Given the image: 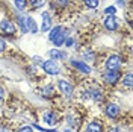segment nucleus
Instances as JSON below:
<instances>
[{
  "mask_svg": "<svg viewBox=\"0 0 133 132\" xmlns=\"http://www.w3.org/2000/svg\"><path fill=\"white\" fill-rule=\"evenodd\" d=\"M42 70L47 74H51V76H56V74H59V71H61V68H59V65L56 64V61H53V59L44 61V62H42Z\"/></svg>",
  "mask_w": 133,
  "mask_h": 132,
  "instance_id": "nucleus-1",
  "label": "nucleus"
},
{
  "mask_svg": "<svg viewBox=\"0 0 133 132\" xmlns=\"http://www.w3.org/2000/svg\"><path fill=\"white\" fill-rule=\"evenodd\" d=\"M119 73L116 71V70H108L106 73L103 74V79H104V82L108 83V85H115L118 81H119Z\"/></svg>",
  "mask_w": 133,
  "mask_h": 132,
  "instance_id": "nucleus-2",
  "label": "nucleus"
},
{
  "mask_svg": "<svg viewBox=\"0 0 133 132\" xmlns=\"http://www.w3.org/2000/svg\"><path fill=\"white\" fill-rule=\"evenodd\" d=\"M0 31L5 35H15V25L11 23L9 20H2L0 21Z\"/></svg>",
  "mask_w": 133,
  "mask_h": 132,
  "instance_id": "nucleus-3",
  "label": "nucleus"
},
{
  "mask_svg": "<svg viewBox=\"0 0 133 132\" xmlns=\"http://www.w3.org/2000/svg\"><path fill=\"white\" fill-rule=\"evenodd\" d=\"M119 65H121V58L118 55H110L106 59V68L108 70H118Z\"/></svg>",
  "mask_w": 133,
  "mask_h": 132,
  "instance_id": "nucleus-4",
  "label": "nucleus"
},
{
  "mask_svg": "<svg viewBox=\"0 0 133 132\" xmlns=\"http://www.w3.org/2000/svg\"><path fill=\"white\" fill-rule=\"evenodd\" d=\"M58 85H59V90L62 91L66 97H71V96H73V91L74 90H73V85H71L70 82H66V81H64V79H61V81L58 82Z\"/></svg>",
  "mask_w": 133,
  "mask_h": 132,
  "instance_id": "nucleus-5",
  "label": "nucleus"
},
{
  "mask_svg": "<svg viewBox=\"0 0 133 132\" xmlns=\"http://www.w3.org/2000/svg\"><path fill=\"white\" fill-rule=\"evenodd\" d=\"M119 106L116 105V103H109L108 106H106V114H108L109 118H116V117L119 116Z\"/></svg>",
  "mask_w": 133,
  "mask_h": 132,
  "instance_id": "nucleus-6",
  "label": "nucleus"
},
{
  "mask_svg": "<svg viewBox=\"0 0 133 132\" xmlns=\"http://www.w3.org/2000/svg\"><path fill=\"white\" fill-rule=\"evenodd\" d=\"M104 27L108 31H116L118 29V21L114 15H108V18L104 20Z\"/></svg>",
  "mask_w": 133,
  "mask_h": 132,
  "instance_id": "nucleus-7",
  "label": "nucleus"
},
{
  "mask_svg": "<svg viewBox=\"0 0 133 132\" xmlns=\"http://www.w3.org/2000/svg\"><path fill=\"white\" fill-rule=\"evenodd\" d=\"M71 65L74 67V68H77L79 71L85 73V74L91 73V67L86 65V64H85V62H82V61H71Z\"/></svg>",
  "mask_w": 133,
  "mask_h": 132,
  "instance_id": "nucleus-8",
  "label": "nucleus"
},
{
  "mask_svg": "<svg viewBox=\"0 0 133 132\" xmlns=\"http://www.w3.org/2000/svg\"><path fill=\"white\" fill-rule=\"evenodd\" d=\"M51 27V17L49 12H42V25H41V31L42 32H47Z\"/></svg>",
  "mask_w": 133,
  "mask_h": 132,
  "instance_id": "nucleus-9",
  "label": "nucleus"
},
{
  "mask_svg": "<svg viewBox=\"0 0 133 132\" xmlns=\"http://www.w3.org/2000/svg\"><path fill=\"white\" fill-rule=\"evenodd\" d=\"M42 120H44V123H47L49 126H55V124L58 123V118L55 116V112H51V111H47L42 116Z\"/></svg>",
  "mask_w": 133,
  "mask_h": 132,
  "instance_id": "nucleus-10",
  "label": "nucleus"
},
{
  "mask_svg": "<svg viewBox=\"0 0 133 132\" xmlns=\"http://www.w3.org/2000/svg\"><path fill=\"white\" fill-rule=\"evenodd\" d=\"M26 25H27V32H32V33L38 32V26H36V23H35V20H33L32 17L26 18Z\"/></svg>",
  "mask_w": 133,
  "mask_h": 132,
  "instance_id": "nucleus-11",
  "label": "nucleus"
},
{
  "mask_svg": "<svg viewBox=\"0 0 133 132\" xmlns=\"http://www.w3.org/2000/svg\"><path fill=\"white\" fill-rule=\"evenodd\" d=\"M49 56L53 61H56V59H64L65 58V53H62L61 50H58V49H51V50H49Z\"/></svg>",
  "mask_w": 133,
  "mask_h": 132,
  "instance_id": "nucleus-12",
  "label": "nucleus"
},
{
  "mask_svg": "<svg viewBox=\"0 0 133 132\" xmlns=\"http://www.w3.org/2000/svg\"><path fill=\"white\" fill-rule=\"evenodd\" d=\"M86 132H103V126L97 122H91L86 126Z\"/></svg>",
  "mask_w": 133,
  "mask_h": 132,
  "instance_id": "nucleus-13",
  "label": "nucleus"
},
{
  "mask_svg": "<svg viewBox=\"0 0 133 132\" xmlns=\"http://www.w3.org/2000/svg\"><path fill=\"white\" fill-rule=\"evenodd\" d=\"M64 43H65V37H64V31H61V32H59L58 35L55 37V38H53V44H55L56 47H61V46H62Z\"/></svg>",
  "mask_w": 133,
  "mask_h": 132,
  "instance_id": "nucleus-14",
  "label": "nucleus"
},
{
  "mask_svg": "<svg viewBox=\"0 0 133 132\" xmlns=\"http://www.w3.org/2000/svg\"><path fill=\"white\" fill-rule=\"evenodd\" d=\"M89 96H91L94 100H101L103 99V93H101V90H98V88H92V90L89 91Z\"/></svg>",
  "mask_w": 133,
  "mask_h": 132,
  "instance_id": "nucleus-15",
  "label": "nucleus"
},
{
  "mask_svg": "<svg viewBox=\"0 0 133 132\" xmlns=\"http://www.w3.org/2000/svg\"><path fill=\"white\" fill-rule=\"evenodd\" d=\"M17 20H18V25H20V27H21V32L26 33L27 32V25H26V17L23 15H18L17 17Z\"/></svg>",
  "mask_w": 133,
  "mask_h": 132,
  "instance_id": "nucleus-16",
  "label": "nucleus"
},
{
  "mask_svg": "<svg viewBox=\"0 0 133 132\" xmlns=\"http://www.w3.org/2000/svg\"><path fill=\"white\" fill-rule=\"evenodd\" d=\"M14 5L18 11H24L26 5H27V0H14Z\"/></svg>",
  "mask_w": 133,
  "mask_h": 132,
  "instance_id": "nucleus-17",
  "label": "nucleus"
},
{
  "mask_svg": "<svg viewBox=\"0 0 133 132\" xmlns=\"http://www.w3.org/2000/svg\"><path fill=\"white\" fill-rule=\"evenodd\" d=\"M123 85L127 87V88L132 87V73H125L124 74V77H123Z\"/></svg>",
  "mask_w": 133,
  "mask_h": 132,
  "instance_id": "nucleus-18",
  "label": "nucleus"
},
{
  "mask_svg": "<svg viewBox=\"0 0 133 132\" xmlns=\"http://www.w3.org/2000/svg\"><path fill=\"white\" fill-rule=\"evenodd\" d=\"M61 31H62V27H59V26H58V27H53V29L50 31V33H49V40H50V41H53V38H55Z\"/></svg>",
  "mask_w": 133,
  "mask_h": 132,
  "instance_id": "nucleus-19",
  "label": "nucleus"
},
{
  "mask_svg": "<svg viewBox=\"0 0 133 132\" xmlns=\"http://www.w3.org/2000/svg\"><path fill=\"white\" fill-rule=\"evenodd\" d=\"M85 3H86V6H88V8L95 9L100 5V0H85Z\"/></svg>",
  "mask_w": 133,
  "mask_h": 132,
  "instance_id": "nucleus-20",
  "label": "nucleus"
},
{
  "mask_svg": "<svg viewBox=\"0 0 133 132\" xmlns=\"http://www.w3.org/2000/svg\"><path fill=\"white\" fill-rule=\"evenodd\" d=\"M51 91H53V87H51V85H47V87H45V88H44V90L41 91L42 97H45V99H47L50 94H51Z\"/></svg>",
  "mask_w": 133,
  "mask_h": 132,
  "instance_id": "nucleus-21",
  "label": "nucleus"
},
{
  "mask_svg": "<svg viewBox=\"0 0 133 132\" xmlns=\"http://www.w3.org/2000/svg\"><path fill=\"white\" fill-rule=\"evenodd\" d=\"M53 5L62 8V6H66V5H68V0H53Z\"/></svg>",
  "mask_w": 133,
  "mask_h": 132,
  "instance_id": "nucleus-22",
  "label": "nucleus"
},
{
  "mask_svg": "<svg viewBox=\"0 0 133 132\" xmlns=\"http://www.w3.org/2000/svg\"><path fill=\"white\" fill-rule=\"evenodd\" d=\"M115 11H116V8H115V6H109V8H106V9H104V12H106L108 15H114V14H115Z\"/></svg>",
  "mask_w": 133,
  "mask_h": 132,
  "instance_id": "nucleus-23",
  "label": "nucleus"
},
{
  "mask_svg": "<svg viewBox=\"0 0 133 132\" xmlns=\"http://www.w3.org/2000/svg\"><path fill=\"white\" fill-rule=\"evenodd\" d=\"M42 3H44L42 0H30V5H32L33 8H38V6H41Z\"/></svg>",
  "mask_w": 133,
  "mask_h": 132,
  "instance_id": "nucleus-24",
  "label": "nucleus"
},
{
  "mask_svg": "<svg viewBox=\"0 0 133 132\" xmlns=\"http://www.w3.org/2000/svg\"><path fill=\"white\" fill-rule=\"evenodd\" d=\"M18 132H33V129L30 128V126H23V128L18 129Z\"/></svg>",
  "mask_w": 133,
  "mask_h": 132,
  "instance_id": "nucleus-25",
  "label": "nucleus"
},
{
  "mask_svg": "<svg viewBox=\"0 0 133 132\" xmlns=\"http://www.w3.org/2000/svg\"><path fill=\"white\" fill-rule=\"evenodd\" d=\"M5 49H6V43H5L3 40H2V38H0V53H2V52H3Z\"/></svg>",
  "mask_w": 133,
  "mask_h": 132,
  "instance_id": "nucleus-26",
  "label": "nucleus"
},
{
  "mask_svg": "<svg viewBox=\"0 0 133 132\" xmlns=\"http://www.w3.org/2000/svg\"><path fill=\"white\" fill-rule=\"evenodd\" d=\"M73 43H74V41H73V38H68V40L65 41V46H66V47H70V46H73Z\"/></svg>",
  "mask_w": 133,
  "mask_h": 132,
  "instance_id": "nucleus-27",
  "label": "nucleus"
},
{
  "mask_svg": "<svg viewBox=\"0 0 133 132\" xmlns=\"http://www.w3.org/2000/svg\"><path fill=\"white\" fill-rule=\"evenodd\" d=\"M0 132H11L6 126H0Z\"/></svg>",
  "mask_w": 133,
  "mask_h": 132,
  "instance_id": "nucleus-28",
  "label": "nucleus"
},
{
  "mask_svg": "<svg viewBox=\"0 0 133 132\" xmlns=\"http://www.w3.org/2000/svg\"><path fill=\"white\" fill-rule=\"evenodd\" d=\"M3 94H5V91H3L2 87H0V102H2V99H3Z\"/></svg>",
  "mask_w": 133,
  "mask_h": 132,
  "instance_id": "nucleus-29",
  "label": "nucleus"
},
{
  "mask_svg": "<svg viewBox=\"0 0 133 132\" xmlns=\"http://www.w3.org/2000/svg\"><path fill=\"white\" fill-rule=\"evenodd\" d=\"M65 132H73V131H70V129H65Z\"/></svg>",
  "mask_w": 133,
  "mask_h": 132,
  "instance_id": "nucleus-30",
  "label": "nucleus"
}]
</instances>
